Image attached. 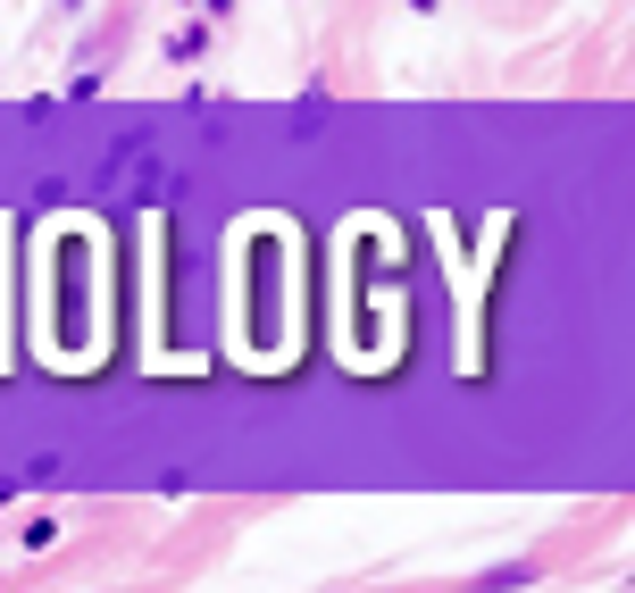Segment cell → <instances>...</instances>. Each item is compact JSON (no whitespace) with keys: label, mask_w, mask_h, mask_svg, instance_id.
Listing matches in <instances>:
<instances>
[{"label":"cell","mask_w":635,"mask_h":593,"mask_svg":"<svg viewBox=\"0 0 635 593\" xmlns=\"http://www.w3.org/2000/svg\"><path fill=\"white\" fill-rule=\"evenodd\" d=\"M201 51H209V26H201V17H193L184 34H168V59H176V67H193Z\"/></svg>","instance_id":"cell-1"}]
</instances>
